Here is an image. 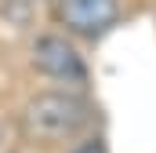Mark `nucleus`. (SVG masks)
Masks as SVG:
<instances>
[{"instance_id": "f257e3e1", "label": "nucleus", "mask_w": 156, "mask_h": 153, "mask_svg": "<svg viewBox=\"0 0 156 153\" xmlns=\"http://www.w3.org/2000/svg\"><path fill=\"white\" fill-rule=\"evenodd\" d=\"M98 106L87 91L40 88L18 110V139L29 150H66L83 135H94Z\"/></svg>"}, {"instance_id": "f03ea898", "label": "nucleus", "mask_w": 156, "mask_h": 153, "mask_svg": "<svg viewBox=\"0 0 156 153\" xmlns=\"http://www.w3.org/2000/svg\"><path fill=\"white\" fill-rule=\"evenodd\" d=\"M29 66L44 80H55L58 88L87 91V84H91V69H87L80 47L66 33H40L29 44Z\"/></svg>"}, {"instance_id": "7ed1b4c3", "label": "nucleus", "mask_w": 156, "mask_h": 153, "mask_svg": "<svg viewBox=\"0 0 156 153\" xmlns=\"http://www.w3.org/2000/svg\"><path fill=\"white\" fill-rule=\"evenodd\" d=\"M123 18L120 0H51V22L69 40H102Z\"/></svg>"}, {"instance_id": "20e7f679", "label": "nucleus", "mask_w": 156, "mask_h": 153, "mask_svg": "<svg viewBox=\"0 0 156 153\" xmlns=\"http://www.w3.org/2000/svg\"><path fill=\"white\" fill-rule=\"evenodd\" d=\"M62 153H109V142H105L102 135H83L73 146H66Z\"/></svg>"}]
</instances>
